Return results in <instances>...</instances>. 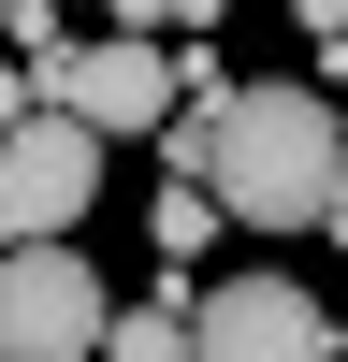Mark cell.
<instances>
[{
    "label": "cell",
    "mask_w": 348,
    "mask_h": 362,
    "mask_svg": "<svg viewBox=\"0 0 348 362\" xmlns=\"http://www.w3.org/2000/svg\"><path fill=\"white\" fill-rule=\"evenodd\" d=\"M218 218H232V203L203 189V174H174V189H160V261H203V247H218Z\"/></svg>",
    "instance_id": "52a82bcc"
},
{
    "label": "cell",
    "mask_w": 348,
    "mask_h": 362,
    "mask_svg": "<svg viewBox=\"0 0 348 362\" xmlns=\"http://www.w3.org/2000/svg\"><path fill=\"white\" fill-rule=\"evenodd\" d=\"M131 44H174V29H218V0H102Z\"/></svg>",
    "instance_id": "ba28073f"
},
{
    "label": "cell",
    "mask_w": 348,
    "mask_h": 362,
    "mask_svg": "<svg viewBox=\"0 0 348 362\" xmlns=\"http://www.w3.org/2000/svg\"><path fill=\"white\" fill-rule=\"evenodd\" d=\"M87 203H102V131H73V116L0 131V247H73Z\"/></svg>",
    "instance_id": "3957f363"
},
{
    "label": "cell",
    "mask_w": 348,
    "mask_h": 362,
    "mask_svg": "<svg viewBox=\"0 0 348 362\" xmlns=\"http://www.w3.org/2000/svg\"><path fill=\"white\" fill-rule=\"evenodd\" d=\"M116 290L87 276V247H0V362H102Z\"/></svg>",
    "instance_id": "7a4b0ae2"
},
{
    "label": "cell",
    "mask_w": 348,
    "mask_h": 362,
    "mask_svg": "<svg viewBox=\"0 0 348 362\" xmlns=\"http://www.w3.org/2000/svg\"><path fill=\"white\" fill-rule=\"evenodd\" d=\"M29 116H44V73H29V58H0V131H29Z\"/></svg>",
    "instance_id": "9c48e42d"
},
{
    "label": "cell",
    "mask_w": 348,
    "mask_h": 362,
    "mask_svg": "<svg viewBox=\"0 0 348 362\" xmlns=\"http://www.w3.org/2000/svg\"><path fill=\"white\" fill-rule=\"evenodd\" d=\"M319 232H334V247H348V189H334V218H319Z\"/></svg>",
    "instance_id": "8fae6325"
},
{
    "label": "cell",
    "mask_w": 348,
    "mask_h": 362,
    "mask_svg": "<svg viewBox=\"0 0 348 362\" xmlns=\"http://www.w3.org/2000/svg\"><path fill=\"white\" fill-rule=\"evenodd\" d=\"M203 189L247 232H319L348 189V102L334 87H232L203 116Z\"/></svg>",
    "instance_id": "6da1fadb"
},
{
    "label": "cell",
    "mask_w": 348,
    "mask_h": 362,
    "mask_svg": "<svg viewBox=\"0 0 348 362\" xmlns=\"http://www.w3.org/2000/svg\"><path fill=\"white\" fill-rule=\"evenodd\" d=\"M189 362H334V305H305V276H218L189 305Z\"/></svg>",
    "instance_id": "5b68a950"
},
{
    "label": "cell",
    "mask_w": 348,
    "mask_h": 362,
    "mask_svg": "<svg viewBox=\"0 0 348 362\" xmlns=\"http://www.w3.org/2000/svg\"><path fill=\"white\" fill-rule=\"evenodd\" d=\"M102 362H189V276H174L160 305H116V334H102Z\"/></svg>",
    "instance_id": "8992f818"
},
{
    "label": "cell",
    "mask_w": 348,
    "mask_h": 362,
    "mask_svg": "<svg viewBox=\"0 0 348 362\" xmlns=\"http://www.w3.org/2000/svg\"><path fill=\"white\" fill-rule=\"evenodd\" d=\"M290 29H319V58H348V0H290Z\"/></svg>",
    "instance_id": "30bf717a"
},
{
    "label": "cell",
    "mask_w": 348,
    "mask_h": 362,
    "mask_svg": "<svg viewBox=\"0 0 348 362\" xmlns=\"http://www.w3.org/2000/svg\"><path fill=\"white\" fill-rule=\"evenodd\" d=\"M0 44H15V0H0Z\"/></svg>",
    "instance_id": "7c38bea8"
},
{
    "label": "cell",
    "mask_w": 348,
    "mask_h": 362,
    "mask_svg": "<svg viewBox=\"0 0 348 362\" xmlns=\"http://www.w3.org/2000/svg\"><path fill=\"white\" fill-rule=\"evenodd\" d=\"M44 73V116H73V131H160L174 116V44H131V29H102V44H58V58H29Z\"/></svg>",
    "instance_id": "277c9868"
}]
</instances>
